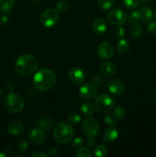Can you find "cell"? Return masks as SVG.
<instances>
[{
	"label": "cell",
	"instance_id": "obj_1",
	"mask_svg": "<svg viewBox=\"0 0 156 157\" xmlns=\"http://www.w3.org/2000/svg\"><path fill=\"white\" fill-rule=\"evenodd\" d=\"M56 80V75L51 70L42 68L34 76L33 85L39 91H47L54 86Z\"/></svg>",
	"mask_w": 156,
	"mask_h": 157
},
{
	"label": "cell",
	"instance_id": "obj_2",
	"mask_svg": "<svg viewBox=\"0 0 156 157\" xmlns=\"http://www.w3.org/2000/svg\"><path fill=\"white\" fill-rule=\"evenodd\" d=\"M38 66V60L31 55H22L18 57L15 62L16 72L22 76H29L37 70Z\"/></svg>",
	"mask_w": 156,
	"mask_h": 157
},
{
	"label": "cell",
	"instance_id": "obj_3",
	"mask_svg": "<svg viewBox=\"0 0 156 157\" xmlns=\"http://www.w3.org/2000/svg\"><path fill=\"white\" fill-rule=\"evenodd\" d=\"M73 136V130L68 123L61 122L57 124L54 130L55 140L61 144H65L71 140Z\"/></svg>",
	"mask_w": 156,
	"mask_h": 157
},
{
	"label": "cell",
	"instance_id": "obj_4",
	"mask_svg": "<svg viewBox=\"0 0 156 157\" xmlns=\"http://www.w3.org/2000/svg\"><path fill=\"white\" fill-rule=\"evenodd\" d=\"M4 105L6 110L12 113H18L24 107V101L21 95L15 93H9L6 97Z\"/></svg>",
	"mask_w": 156,
	"mask_h": 157
},
{
	"label": "cell",
	"instance_id": "obj_5",
	"mask_svg": "<svg viewBox=\"0 0 156 157\" xmlns=\"http://www.w3.org/2000/svg\"><path fill=\"white\" fill-rule=\"evenodd\" d=\"M115 100L113 97L106 94H102L96 97L94 101V107L97 111L102 113H106L113 109Z\"/></svg>",
	"mask_w": 156,
	"mask_h": 157
},
{
	"label": "cell",
	"instance_id": "obj_6",
	"mask_svg": "<svg viewBox=\"0 0 156 157\" xmlns=\"http://www.w3.org/2000/svg\"><path fill=\"white\" fill-rule=\"evenodd\" d=\"M59 20V15L57 9L49 8L45 9L41 15V22L44 27L50 29L57 25Z\"/></svg>",
	"mask_w": 156,
	"mask_h": 157
},
{
	"label": "cell",
	"instance_id": "obj_7",
	"mask_svg": "<svg viewBox=\"0 0 156 157\" xmlns=\"http://www.w3.org/2000/svg\"><path fill=\"white\" fill-rule=\"evenodd\" d=\"M109 23L114 25L121 26L125 23L127 20V14L121 9H114L110 10L106 15Z\"/></svg>",
	"mask_w": 156,
	"mask_h": 157
},
{
	"label": "cell",
	"instance_id": "obj_8",
	"mask_svg": "<svg viewBox=\"0 0 156 157\" xmlns=\"http://www.w3.org/2000/svg\"><path fill=\"white\" fill-rule=\"evenodd\" d=\"M82 130L87 137H94L99 131V126L97 121L93 118H86L82 124Z\"/></svg>",
	"mask_w": 156,
	"mask_h": 157
},
{
	"label": "cell",
	"instance_id": "obj_9",
	"mask_svg": "<svg viewBox=\"0 0 156 157\" xmlns=\"http://www.w3.org/2000/svg\"><path fill=\"white\" fill-rule=\"evenodd\" d=\"M97 55L101 59H110L114 55V48L110 42L103 41L98 45Z\"/></svg>",
	"mask_w": 156,
	"mask_h": 157
},
{
	"label": "cell",
	"instance_id": "obj_10",
	"mask_svg": "<svg viewBox=\"0 0 156 157\" xmlns=\"http://www.w3.org/2000/svg\"><path fill=\"white\" fill-rule=\"evenodd\" d=\"M79 94L81 98L84 99H93L98 94L97 87H95L92 83H86L80 87Z\"/></svg>",
	"mask_w": 156,
	"mask_h": 157
},
{
	"label": "cell",
	"instance_id": "obj_11",
	"mask_svg": "<svg viewBox=\"0 0 156 157\" xmlns=\"http://www.w3.org/2000/svg\"><path fill=\"white\" fill-rule=\"evenodd\" d=\"M68 77L70 81L74 84H80L85 80V73L80 67H73L70 69L68 73Z\"/></svg>",
	"mask_w": 156,
	"mask_h": 157
},
{
	"label": "cell",
	"instance_id": "obj_12",
	"mask_svg": "<svg viewBox=\"0 0 156 157\" xmlns=\"http://www.w3.org/2000/svg\"><path fill=\"white\" fill-rule=\"evenodd\" d=\"M107 89L113 95H119L123 93L125 86L123 83L117 79H112L107 83Z\"/></svg>",
	"mask_w": 156,
	"mask_h": 157
},
{
	"label": "cell",
	"instance_id": "obj_13",
	"mask_svg": "<svg viewBox=\"0 0 156 157\" xmlns=\"http://www.w3.org/2000/svg\"><path fill=\"white\" fill-rule=\"evenodd\" d=\"M31 141L35 144H41L46 139V133L41 128H34L28 134Z\"/></svg>",
	"mask_w": 156,
	"mask_h": 157
},
{
	"label": "cell",
	"instance_id": "obj_14",
	"mask_svg": "<svg viewBox=\"0 0 156 157\" xmlns=\"http://www.w3.org/2000/svg\"><path fill=\"white\" fill-rule=\"evenodd\" d=\"M24 130H25L24 125L20 121H12L9 124V127H8V133L12 136L22 135Z\"/></svg>",
	"mask_w": 156,
	"mask_h": 157
},
{
	"label": "cell",
	"instance_id": "obj_15",
	"mask_svg": "<svg viewBox=\"0 0 156 157\" xmlns=\"http://www.w3.org/2000/svg\"><path fill=\"white\" fill-rule=\"evenodd\" d=\"M93 30L97 35H102L106 31V23L102 18H95L92 24Z\"/></svg>",
	"mask_w": 156,
	"mask_h": 157
},
{
	"label": "cell",
	"instance_id": "obj_16",
	"mask_svg": "<svg viewBox=\"0 0 156 157\" xmlns=\"http://www.w3.org/2000/svg\"><path fill=\"white\" fill-rule=\"evenodd\" d=\"M119 133L115 127H110L106 129L102 133V139L106 143H112L118 138Z\"/></svg>",
	"mask_w": 156,
	"mask_h": 157
},
{
	"label": "cell",
	"instance_id": "obj_17",
	"mask_svg": "<svg viewBox=\"0 0 156 157\" xmlns=\"http://www.w3.org/2000/svg\"><path fill=\"white\" fill-rule=\"evenodd\" d=\"M100 71L105 77H112L116 73V68L112 63L106 61L101 64Z\"/></svg>",
	"mask_w": 156,
	"mask_h": 157
},
{
	"label": "cell",
	"instance_id": "obj_18",
	"mask_svg": "<svg viewBox=\"0 0 156 157\" xmlns=\"http://www.w3.org/2000/svg\"><path fill=\"white\" fill-rule=\"evenodd\" d=\"M54 121L51 117L49 116L43 117L38 120V126L44 130H49L53 127Z\"/></svg>",
	"mask_w": 156,
	"mask_h": 157
},
{
	"label": "cell",
	"instance_id": "obj_19",
	"mask_svg": "<svg viewBox=\"0 0 156 157\" xmlns=\"http://www.w3.org/2000/svg\"><path fill=\"white\" fill-rule=\"evenodd\" d=\"M141 19L145 21H150L153 18V12L148 6H142L139 10Z\"/></svg>",
	"mask_w": 156,
	"mask_h": 157
},
{
	"label": "cell",
	"instance_id": "obj_20",
	"mask_svg": "<svg viewBox=\"0 0 156 157\" xmlns=\"http://www.w3.org/2000/svg\"><path fill=\"white\" fill-rule=\"evenodd\" d=\"M116 49H117V52L121 55L127 54L130 49L129 43L126 40L120 39L116 44Z\"/></svg>",
	"mask_w": 156,
	"mask_h": 157
},
{
	"label": "cell",
	"instance_id": "obj_21",
	"mask_svg": "<svg viewBox=\"0 0 156 157\" xmlns=\"http://www.w3.org/2000/svg\"><path fill=\"white\" fill-rule=\"evenodd\" d=\"M94 105L90 101H85L81 105V111L86 116H91L94 113Z\"/></svg>",
	"mask_w": 156,
	"mask_h": 157
},
{
	"label": "cell",
	"instance_id": "obj_22",
	"mask_svg": "<svg viewBox=\"0 0 156 157\" xmlns=\"http://www.w3.org/2000/svg\"><path fill=\"white\" fill-rule=\"evenodd\" d=\"M15 0H0V12L8 13L12 9Z\"/></svg>",
	"mask_w": 156,
	"mask_h": 157
},
{
	"label": "cell",
	"instance_id": "obj_23",
	"mask_svg": "<svg viewBox=\"0 0 156 157\" xmlns=\"http://www.w3.org/2000/svg\"><path fill=\"white\" fill-rule=\"evenodd\" d=\"M112 114L114 117L115 119L117 120V121H121V120H122L125 117V110L122 106H116L115 107H113V113Z\"/></svg>",
	"mask_w": 156,
	"mask_h": 157
},
{
	"label": "cell",
	"instance_id": "obj_24",
	"mask_svg": "<svg viewBox=\"0 0 156 157\" xmlns=\"http://www.w3.org/2000/svg\"><path fill=\"white\" fill-rule=\"evenodd\" d=\"M142 32H143V29H142V27L139 23L133 24L132 26L130 28V35L132 37H133V38H139V36L142 35Z\"/></svg>",
	"mask_w": 156,
	"mask_h": 157
},
{
	"label": "cell",
	"instance_id": "obj_25",
	"mask_svg": "<svg viewBox=\"0 0 156 157\" xmlns=\"http://www.w3.org/2000/svg\"><path fill=\"white\" fill-rule=\"evenodd\" d=\"M115 3V0H98L97 5L99 9L102 10H108L111 9Z\"/></svg>",
	"mask_w": 156,
	"mask_h": 157
},
{
	"label": "cell",
	"instance_id": "obj_26",
	"mask_svg": "<svg viewBox=\"0 0 156 157\" xmlns=\"http://www.w3.org/2000/svg\"><path fill=\"white\" fill-rule=\"evenodd\" d=\"M128 20L130 24L133 25L136 24V23H139L142 20L141 19L139 11H133V12H132L128 16Z\"/></svg>",
	"mask_w": 156,
	"mask_h": 157
},
{
	"label": "cell",
	"instance_id": "obj_27",
	"mask_svg": "<svg viewBox=\"0 0 156 157\" xmlns=\"http://www.w3.org/2000/svg\"><path fill=\"white\" fill-rule=\"evenodd\" d=\"M94 155L98 157H105L107 155V149L102 145H98L94 150Z\"/></svg>",
	"mask_w": 156,
	"mask_h": 157
},
{
	"label": "cell",
	"instance_id": "obj_28",
	"mask_svg": "<svg viewBox=\"0 0 156 157\" xmlns=\"http://www.w3.org/2000/svg\"><path fill=\"white\" fill-rule=\"evenodd\" d=\"M141 0H123V4L127 9H134L139 6Z\"/></svg>",
	"mask_w": 156,
	"mask_h": 157
},
{
	"label": "cell",
	"instance_id": "obj_29",
	"mask_svg": "<svg viewBox=\"0 0 156 157\" xmlns=\"http://www.w3.org/2000/svg\"><path fill=\"white\" fill-rule=\"evenodd\" d=\"M76 156L78 157H91L92 153L87 147H80L76 153Z\"/></svg>",
	"mask_w": 156,
	"mask_h": 157
},
{
	"label": "cell",
	"instance_id": "obj_30",
	"mask_svg": "<svg viewBox=\"0 0 156 157\" xmlns=\"http://www.w3.org/2000/svg\"><path fill=\"white\" fill-rule=\"evenodd\" d=\"M67 120H68V122L70 123V124H77L80 122L81 116L80 114H78V113H71V114L68 117V119Z\"/></svg>",
	"mask_w": 156,
	"mask_h": 157
},
{
	"label": "cell",
	"instance_id": "obj_31",
	"mask_svg": "<svg viewBox=\"0 0 156 157\" xmlns=\"http://www.w3.org/2000/svg\"><path fill=\"white\" fill-rule=\"evenodd\" d=\"M92 84L96 87H101L103 84V79L99 75H95L92 78Z\"/></svg>",
	"mask_w": 156,
	"mask_h": 157
},
{
	"label": "cell",
	"instance_id": "obj_32",
	"mask_svg": "<svg viewBox=\"0 0 156 157\" xmlns=\"http://www.w3.org/2000/svg\"><path fill=\"white\" fill-rule=\"evenodd\" d=\"M17 147H18V151L24 153V152L27 151L28 149L29 144L27 140H21L18 143Z\"/></svg>",
	"mask_w": 156,
	"mask_h": 157
},
{
	"label": "cell",
	"instance_id": "obj_33",
	"mask_svg": "<svg viewBox=\"0 0 156 157\" xmlns=\"http://www.w3.org/2000/svg\"><path fill=\"white\" fill-rule=\"evenodd\" d=\"M67 2L65 1H61L57 3L56 5V9L58 10V12H64L67 11Z\"/></svg>",
	"mask_w": 156,
	"mask_h": 157
},
{
	"label": "cell",
	"instance_id": "obj_34",
	"mask_svg": "<svg viewBox=\"0 0 156 157\" xmlns=\"http://www.w3.org/2000/svg\"><path fill=\"white\" fill-rule=\"evenodd\" d=\"M148 26H147V31H148V33H150L151 35H155L156 34V21H152L151 20L150 21H148Z\"/></svg>",
	"mask_w": 156,
	"mask_h": 157
},
{
	"label": "cell",
	"instance_id": "obj_35",
	"mask_svg": "<svg viewBox=\"0 0 156 157\" xmlns=\"http://www.w3.org/2000/svg\"><path fill=\"white\" fill-rule=\"evenodd\" d=\"M84 144V140L81 137H76L73 140L71 143V146L74 148H80Z\"/></svg>",
	"mask_w": 156,
	"mask_h": 157
},
{
	"label": "cell",
	"instance_id": "obj_36",
	"mask_svg": "<svg viewBox=\"0 0 156 157\" xmlns=\"http://www.w3.org/2000/svg\"><path fill=\"white\" fill-rule=\"evenodd\" d=\"M115 118L114 117L112 116L111 114H106L104 117V121H105L106 124L107 125H110V126H113L116 124V121H115Z\"/></svg>",
	"mask_w": 156,
	"mask_h": 157
},
{
	"label": "cell",
	"instance_id": "obj_37",
	"mask_svg": "<svg viewBox=\"0 0 156 157\" xmlns=\"http://www.w3.org/2000/svg\"><path fill=\"white\" fill-rule=\"evenodd\" d=\"M8 21H9V17L7 14L0 15V26L6 25Z\"/></svg>",
	"mask_w": 156,
	"mask_h": 157
},
{
	"label": "cell",
	"instance_id": "obj_38",
	"mask_svg": "<svg viewBox=\"0 0 156 157\" xmlns=\"http://www.w3.org/2000/svg\"><path fill=\"white\" fill-rule=\"evenodd\" d=\"M115 34L117 37H122L125 34V30H124L123 28L122 27H119L116 29L115 31Z\"/></svg>",
	"mask_w": 156,
	"mask_h": 157
},
{
	"label": "cell",
	"instance_id": "obj_39",
	"mask_svg": "<svg viewBox=\"0 0 156 157\" xmlns=\"http://www.w3.org/2000/svg\"><path fill=\"white\" fill-rule=\"evenodd\" d=\"M59 154H60L59 150H58V148H56V147H54V148H52L51 150H50V153H49L48 156H59Z\"/></svg>",
	"mask_w": 156,
	"mask_h": 157
},
{
	"label": "cell",
	"instance_id": "obj_40",
	"mask_svg": "<svg viewBox=\"0 0 156 157\" xmlns=\"http://www.w3.org/2000/svg\"><path fill=\"white\" fill-rule=\"evenodd\" d=\"M32 157H47L49 156L41 151H36V152H34V153H32Z\"/></svg>",
	"mask_w": 156,
	"mask_h": 157
},
{
	"label": "cell",
	"instance_id": "obj_41",
	"mask_svg": "<svg viewBox=\"0 0 156 157\" xmlns=\"http://www.w3.org/2000/svg\"><path fill=\"white\" fill-rule=\"evenodd\" d=\"M87 145L88 147H93L96 145V140L93 139V137H89V139L87 140Z\"/></svg>",
	"mask_w": 156,
	"mask_h": 157
},
{
	"label": "cell",
	"instance_id": "obj_42",
	"mask_svg": "<svg viewBox=\"0 0 156 157\" xmlns=\"http://www.w3.org/2000/svg\"><path fill=\"white\" fill-rule=\"evenodd\" d=\"M6 89H7V90H9V91L11 93V92L15 89V84H14V83L12 82V81H9V82H8L7 84H6Z\"/></svg>",
	"mask_w": 156,
	"mask_h": 157
},
{
	"label": "cell",
	"instance_id": "obj_43",
	"mask_svg": "<svg viewBox=\"0 0 156 157\" xmlns=\"http://www.w3.org/2000/svg\"><path fill=\"white\" fill-rule=\"evenodd\" d=\"M153 99H154V101L156 102V87L154 88V91H153Z\"/></svg>",
	"mask_w": 156,
	"mask_h": 157
},
{
	"label": "cell",
	"instance_id": "obj_44",
	"mask_svg": "<svg viewBox=\"0 0 156 157\" xmlns=\"http://www.w3.org/2000/svg\"><path fill=\"white\" fill-rule=\"evenodd\" d=\"M141 1H142L143 2H145V3H150V2H151L153 0H141Z\"/></svg>",
	"mask_w": 156,
	"mask_h": 157
},
{
	"label": "cell",
	"instance_id": "obj_45",
	"mask_svg": "<svg viewBox=\"0 0 156 157\" xmlns=\"http://www.w3.org/2000/svg\"><path fill=\"white\" fill-rule=\"evenodd\" d=\"M6 154L4 153H2V152H0V157H6Z\"/></svg>",
	"mask_w": 156,
	"mask_h": 157
},
{
	"label": "cell",
	"instance_id": "obj_46",
	"mask_svg": "<svg viewBox=\"0 0 156 157\" xmlns=\"http://www.w3.org/2000/svg\"><path fill=\"white\" fill-rule=\"evenodd\" d=\"M2 94H3V92H2V89L0 88V98H1V97L2 96Z\"/></svg>",
	"mask_w": 156,
	"mask_h": 157
},
{
	"label": "cell",
	"instance_id": "obj_47",
	"mask_svg": "<svg viewBox=\"0 0 156 157\" xmlns=\"http://www.w3.org/2000/svg\"><path fill=\"white\" fill-rule=\"evenodd\" d=\"M33 2H39L40 0H32Z\"/></svg>",
	"mask_w": 156,
	"mask_h": 157
},
{
	"label": "cell",
	"instance_id": "obj_48",
	"mask_svg": "<svg viewBox=\"0 0 156 157\" xmlns=\"http://www.w3.org/2000/svg\"><path fill=\"white\" fill-rule=\"evenodd\" d=\"M154 13H155V15H156V8H155V11H154Z\"/></svg>",
	"mask_w": 156,
	"mask_h": 157
}]
</instances>
